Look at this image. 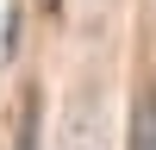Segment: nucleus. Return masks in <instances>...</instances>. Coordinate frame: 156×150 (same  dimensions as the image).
<instances>
[{
	"instance_id": "nucleus-1",
	"label": "nucleus",
	"mask_w": 156,
	"mask_h": 150,
	"mask_svg": "<svg viewBox=\"0 0 156 150\" xmlns=\"http://www.w3.org/2000/svg\"><path fill=\"white\" fill-rule=\"evenodd\" d=\"M125 150H156V81L137 88V100H131V144Z\"/></svg>"
},
{
	"instance_id": "nucleus-2",
	"label": "nucleus",
	"mask_w": 156,
	"mask_h": 150,
	"mask_svg": "<svg viewBox=\"0 0 156 150\" xmlns=\"http://www.w3.org/2000/svg\"><path fill=\"white\" fill-rule=\"evenodd\" d=\"M12 150H44V100L25 94V112H19V131H12Z\"/></svg>"
}]
</instances>
